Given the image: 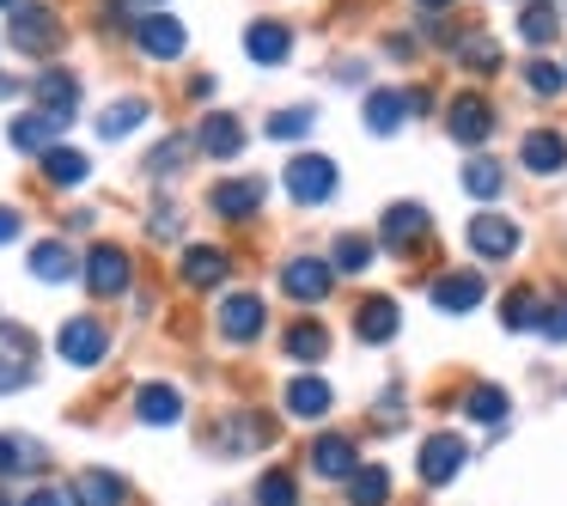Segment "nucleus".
Segmentation results:
<instances>
[{"label": "nucleus", "mask_w": 567, "mask_h": 506, "mask_svg": "<svg viewBox=\"0 0 567 506\" xmlns=\"http://www.w3.org/2000/svg\"><path fill=\"white\" fill-rule=\"evenodd\" d=\"M281 184H287V196H293L299 208H323L342 177H336V159H323V153H299V159H287Z\"/></svg>", "instance_id": "nucleus-1"}, {"label": "nucleus", "mask_w": 567, "mask_h": 506, "mask_svg": "<svg viewBox=\"0 0 567 506\" xmlns=\"http://www.w3.org/2000/svg\"><path fill=\"white\" fill-rule=\"evenodd\" d=\"M31 379H38V335H31L25 323L0 318V396L25 391Z\"/></svg>", "instance_id": "nucleus-2"}, {"label": "nucleus", "mask_w": 567, "mask_h": 506, "mask_svg": "<svg viewBox=\"0 0 567 506\" xmlns=\"http://www.w3.org/2000/svg\"><path fill=\"white\" fill-rule=\"evenodd\" d=\"M214 445H220L226 457H250V452H262V445H275V421L262 415V409H226L220 427H214Z\"/></svg>", "instance_id": "nucleus-3"}, {"label": "nucleus", "mask_w": 567, "mask_h": 506, "mask_svg": "<svg viewBox=\"0 0 567 506\" xmlns=\"http://www.w3.org/2000/svg\"><path fill=\"white\" fill-rule=\"evenodd\" d=\"M7 38H13L19 55H50L55 43H62V19H55L43 0H19V7H13V25H7Z\"/></svg>", "instance_id": "nucleus-4"}, {"label": "nucleus", "mask_w": 567, "mask_h": 506, "mask_svg": "<svg viewBox=\"0 0 567 506\" xmlns=\"http://www.w3.org/2000/svg\"><path fill=\"white\" fill-rule=\"evenodd\" d=\"M518 238H525V233H518L513 214H494L488 208V214H470V220H464V245L476 250L482 262H506L518 250Z\"/></svg>", "instance_id": "nucleus-5"}, {"label": "nucleus", "mask_w": 567, "mask_h": 506, "mask_svg": "<svg viewBox=\"0 0 567 506\" xmlns=\"http://www.w3.org/2000/svg\"><path fill=\"white\" fill-rule=\"evenodd\" d=\"M464 464H470V445L457 440V433H427V440H421V452H415L421 488H445V482H452Z\"/></svg>", "instance_id": "nucleus-6"}, {"label": "nucleus", "mask_w": 567, "mask_h": 506, "mask_svg": "<svg viewBox=\"0 0 567 506\" xmlns=\"http://www.w3.org/2000/svg\"><path fill=\"white\" fill-rule=\"evenodd\" d=\"M31 99H38V116H50L55 128H68L80 116V80L68 74V68H43V74L31 80Z\"/></svg>", "instance_id": "nucleus-7"}, {"label": "nucleus", "mask_w": 567, "mask_h": 506, "mask_svg": "<svg viewBox=\"0 0 567 506\" xmlns=\"http://www.w3.org/2000/svg\"><path fill=\"white\" fill-rule=\"evenodd\" d=\"M55 354H62L68 366H99V360L111 354V330H104L99 318H68L62 330H55Z\"/></svg>", "instance_id": "nucleus-8"}, {"label": "nucleus", "mask_w": 567, "mask_h": 506, "mask_svg": "<svg viewBox=\"0 0 567 506\" xmlns=\"http://www.w3.org/2000/svg\"><path fill=\"white\" fill-rule=\"evenodd\" d=\"M427 233H433V220H427V208H421V202H391V208H384V220H379V245L396 250V257H409V250H415Z\"/></svg>", "instance_id": "nucleus-9"}, {"label": "nucleus", "mask_w": 567, "mask_h": 506, "mask_svg": "<svg viewBox=\"0 0 567 506\" xmlns=\"http://www.w3.org/2000/svg\"><path fill=\"white\" fill-rule=\"evenodd\" d=\"M330 287H336V269L323 257H293L281 269V293L293 299V306H323V299H330Z\"/></svg>", "instance_id": "nucleus-10"}, {"label": "nucleus", "mask_w": 567, "mask_h": 506, "mask_svg": "<svg viewBox=\"0 0 567 506\" xmlns=\"http://www.w3.org/2000/svg\"><path fill=\"white\" fill-rule=\"evenodd\" d=\"M262 202H269V184H262V177H226V184L208 189V208L220 214V220H257Z\"/></svg>", "instance_id": "nucleus-11"}, {"label": "nucleus", "mask_w": 567, "mask_h": 506, "mask_svg": "<svg viewBox=\"0 0 567 506\" xmlns=\"http://www.w3.org/2000/svg\"><path fill=\"white\" fill-rule=\"evenodd\" d=\"M445 128H452L457 147H482V141L494 135V104L482 99V92H457L452 111H445Z\"/></svg>", "instance_id": "nucleus-12"}, {"label": "nucleus", "mask_w": 567, "mask_h": 506, "mask_svg": "<svg viewBox=\"0 0 567 506\" xmlns=\"http://www.w3.org/2000/svg\"><path fill=\"white\" fill-rule=\"evenodd\" d=\"M80 275H86V287L99 299H116V293H128V250H116V245H92V257L80 262Z\"/></svg>", "instance_id": "nucleus-13"}, {"label": "nucleus", "mask_w": 567, "mask_h": 506, "mask_svg": "<svg viewBox=\"0 0 567 506\" xmlns=\"http://www.w3.org/2000/svg\"><path fill=\"white\" fill-rule=\"evenodd\" d=\"M306 457H311V476H318V482H348L360 469V452H354L348 433H318Z\"/></svg>", "instance_id": "nucleus-14"}, {"label": "nucleus", "mask_w": 567, "mask_h": 506, "mask_svg": "<svg viewBox=\"0 0 567 506\" xmlns=\"http://www.w3.org/2000/svg\"><path fill=\"white\" fill-rule=\"evenodd\" d=\"M482 293H488V281H482L476 269H452V275H440V281L427 287L433 311H445V318H457V311H476Z\"/></svg>", "instance_id": "nucleus-15"}, {"label": "nucleus", "mask_w": 567, "mask_h": 506, "mask_svg": "<svg viewBox=\"0 0 567 506\" xmlns=\"http://www.w3.org/2000/svg\"><path fill=\"white\" fill-rule=\"evenodd\" d=\"M135 43L153 55V62H177V55L189 50L184 25H177L172 13H141V19H135Z\"/></svg>", "instance_id": "nucleus-16"}, {"label": "nucleus", "mask_w": 567, "mask_h": 506, "mask_svg": "<svg viewBox=\"0 0 567 506\" xmlns=\"http://www.w3.org/2000/svg\"><path fill=\"white\" fill-rule=\"evenodd\" d=\"M68 500L74 506H128V482L116 476V469H74V482H68Z\"/></svg>", "instance_id": "nucleus-17"}, {"label": "nucleus", "mask_w": 567, "mask_h": 506, "mask_svg": "<svg viewBox=\"0 0 567 506\" xmlns=\"http://www.w3.org/2000/svg\"><path fill=\"white\" fill-rule=\"evenodd\" d=\"M518 165H525L530 177H555L567 165V135L561 128H530V135L518 141Z\"/></svg>", "instance_id": "nucleus-18"}, {"label": "nucleus", "mask_w": 567, "mask_h": 506, "mask_svg": "<svg viewBox=\"0 0 567 506\" xmlns=\"http://www.w3.org/2000/svg\"><path fill=\"white\" fill-rule=\"evenodd\" d=\"M245 55L257 68H281L287 55H293V31L281 25V19H250V31H245Z\"/></svg>", "instance_id": "nucleus-19"}, {"label": "nucleus", "mask_w": 567, "mask_h": 506, "mask_svg": "<svg viewBox=\"0 0 567 506\" xmlns=\"http://www.w3.org/2000/svg\"><path fill=\"white\" fill-rule=\"evenodd\" d=\"M262 323H269V311H262L257 293H233L220 306V335H226V342H257Z\"/></svg>", "instance_id": "nucleus-20"}, {"label": "nucleus", "mask_w": 567, "mask_h": 506, "mask_svg": "<svg viewBox=\"0 0 567 506\" xmlns=\"http://www.w3.org/2000/svg\"><path fill=\"white\" fill-rule=\"evenodd\" d=\"M281 403H287V415H293V421H323V415H330V403H336V391L323 379H311V372H299V379L281 391Z\"/></svg>", "instance_id": "nucleus-21"}, {"label": "nucleus", "mask_w": 567, "mask_h": 506, "mask_svg": "<svg viewBox=\"0 0 567 506\" xmlns=\"http://www.w3.org/2000/svg\"><path fill=\"white\" fill-rule=\"evenodd\" d=\"M135 415L147 421V427H177V421H184V391H177V384H141Z\"/></svg>", "instance_id": "nucleus-22"}, {"label": "nucleus", "mask_w": 567, "mask_h": 506, "mask_svg": "<svg viewBox=\"0 0 567 506\" xmlns=\"http://www.w3.org/2000/svg\"><path fill=\"white\" fill-rule=\"evenodd\" d=\"M202 153L208 159H238L245 153V128H238V116H226V111H214V116H202Z\"/></svg>", "instance_id": "nucleus-23"}, {"label": "nucleus", "mask_w": 567, "mask_h": 506, "mask_svg": "<svg viewBox=\"0 0 567 506\" xmlns=\"http://www.w3.org/2000/svg\"><path fill=\"white\" fill-rule=\"evenodd\" d=\"M281 348H287V360H299V366H311V360H330V330H323L318 318H299V323H287Z\"/></svg>", "instance_id": "nucleus-24"}, {"label": "nucleus", "mask_w": 567, "mask_h": 506, "mask_svg": "<svg viewBox=\"0 0 567 506\" xmlns=\"http://www.w3.org/2000/svg\"><path fill=\"white\" fill-rule=\"evenodd\" d=\"M367 128L372 135H396L403 128V116H409V92H396V86H379V92H367Z\"/></svg>", "instance_id": "nucleus-25"}, {"label": "nucleus", "mask_w": 567, "mask_h": 506, "mask_svg": "<svg viewBox=\"0 0 567 506\" xmlns=\"http://www.w3.org/2000/svg\"><path fill=\"white\" fill-rule=\"evenodd\" d=\"M396 323H403V318H396V299H384V293L354 306V335H360V342H391Z\"/></svg>", "instance_id": "nucleus-26"}, {"label": "nucleus", "mask_w": 567, "mask_h": 506, "mask_svg": "<svg viewBox=\"0 0 567 506\" xmlns=\"http://www.w3.org/2000/svg\"><path fill=\"white\" fill-rule=\"evenodd\" d=\"M226 269H233V257L214 250V245H189L184 250V287H202V293H208V287L226 281Z\"/></svg>", "instance_id": "nucleus-27"}, {"label": "nucleus", "mask_w": 567, "mask_h": 506, "mask_svg": "<svg viewBox=\"0 0 567 506\" xmlns=\"http://www.w3.org/2000/svg\"><path fill=\"white\" fill-rule=\"evenodd\" d=\"M86 177H92V159H86V153H74V147H50V153H43V184L74 189V184H86Z\"/></svg>", "instance_id": "nucleus-28"}, {"label": "nucleus", "mask_w": 567, "mask_h": 506, "mask_svg": "<svg viewBox=\"0 0 567 506\" xmlns=\"http://www.w3.org/2000/svg\"><path fill=\"white\" fill-rule=\"evenodd\" d=\"M342 488H348V506H384V500H391V469H384V464H360Z\"/></svg>", "instance_id": "nucleus-29"}, {"label": "nucleus", "mask_w": 567, "mask_h": 506, "mask_svg": "<svg viewBox=\"0 0 567 506\" xmlns=\"http://www.w3.org/2000/svg\"><path fill=\"white\" fill-rule=\"evenodd\" d=\"M555 31H561V13H555L549 0H525V7H518V38H525L530 50L555 43Z\"/></svg>", "instance_id": "nucleus-30"}, {"label": "nucleus", "mask_w": 567, "mask_h": 506, "mask_svg": "<svg viewBox=\"0 0 567 506\" xmlns=\"http://www.w3.org/2000/svg\"><path fill=\"white\" fill-rule=\"evenodd\" d=\"M501 189H506V165H501V159H488V153H476V159L464 165V196L494 202Z\"/></svg>", "instance_id": "nucleus-31"}, {"label": "nucleus", "mask_w": 567, "mask_h": 506, "mask_svg": "<svg viewBox=\"0 0 567 506\" xmlns=\"http://www.w3.org/2000/svg\"><path fill=\"white\" fill-rule=\"evenodd\" d=\"M80 262H74V250L62 245V238H43V245H31V275L38 281H68Z\"/></svg>", "instance_id": "nucleus-32"}, {"label": "nucleus", "mask_w": 567, "mask_h": 506, "mask_svg": "<svg viewBox=\"0 0 567 506\" xmlns=\"http://www.w3.org/2000/svg\"><path fill=\"white\" fill-rule=\"evenodd\" d=\"M141 123H147V99H116V104H104L99 135L104 141H123V135H135Z\"/></svg>", "instance_id": "nucleus-33"}, {"label": "nucleus", "mask_w": 567, "mask_h": 506, "mask_svg": "<svg viewBox=\"0 0 567 506\" xmlns=\"http://www.w3.org/2000/svg\"><path fill=\"white\" fill-rule=\"evenodd\" d=\"M506 409H513V403H506L501 384H470V391H464V415H470V421H482V427H501Z\"/></svg>", "instance_id": "nucleus-34"}, {"label": "nucleus", "mask_w": 567, "mask_h": 506, "mask_svg": "<svg viewBox=\"0 0 567 506\" xmlns=\"http://www.w3.org/2000/svg\"><path fill=\"white\" fill-rule=\"evenodd\" d=\"M457 62H464V74H501V43L482 38V31H470V38H457Z\"/></svg>", "instance_id": "nucleus-35"}, {"label": "nucleus", "mask_w": 567, "mask_h": 506, "mask_svg": "<svg viewBox=\"0 0 567 506\" xmlns=\"http://www.w3.org/2000/svg\"><path fill=\"white\" fill-rule=\"evenodd\" d=\"M501 323L506 330H543V299L530 293V287H513V293L501 299Z\"/></svg>", "instance_id": "nucleus-36"}, {"label": "nucleus", "mask_w": 567, "mask_h": 506, "mask_svg": "<svg viewBox=\"0 0 567 506\" xmlns=\"http://www.w3.org/2000/svg\"><path fill=\"white\" fill-rule=\"evenodd\" d=\"M330 262H336L342 275H367V269H372V238H367V233H342V238L330 245Z\"/></svg>", "instance_id": "nucleus-37"}, {"label": "nucleus", "mask_w": 567, "mask_h": 506, "mask_svg": "<svg viewBox=\"0 0 567 506\" xmlns=\"http://www.w3.org/2000/svg\"><path fill=\"white\" fill-rule=\"evenodd\" d=\"M50 135H55V123L50 116H13V128H7V141H13L19 153H50Z\"/></svg>", "instance_id": "nucleus-38"}, {"label": "nucleus", "mask_w": 567, "mask_h": 506, "mask_svg": "<svg viewBox=\"0 0 567 506\" xmlns=\"http://www.w3.org/2000/svg\"><path fill=\"white\" fill-rule=\"evenodd\" d=\"M19 469H43V445L19 440V433H0V476H19Z\"/></svg>", "instance_id": "nucleus-39"}, {"label": "nucleus", "mask_w": 567, "mask_h": 506, "mask_svg": "<svg viewBox=\"0 0 567 506\" xmlns=\"http://www.w3.org/2000/svg\"><path fill=\"white\" fill-rule=\"evenodd\" d=\"M257 506H299L293 469H262V476H257Z\"/></svg>", "instance_id": "nucleus-40"}, {"label": "nucleus", "mask_w": 567, "mask_h": 506, "mask_svg": "<svg viewBox=\"0 0 567 506\" xmlns=\"http://www.w3.org/2000/svg\"><path fill=\"white\" fill-rule=\"evenodd\" d=\"M311 123H318V111L293 104V111H275L262 128H269V141H306V135H311Z\"/></svg>", "instance_id": "nucleus-41"}, {"label": "nucleus", "mask_w": 567, "mask_h": 506, "mask_svg": "<svg viewBox=\"0 0 567 506\" xmlns=\"http://www.w3.org/2000/svg\"><path fill=\"white\" fill-rule=\"evenodd\" d=\"M525 86L537 92V99H555V92H567V68L543 62V55H530L525 62Z\"/></svg>", "instance_id": "nucleus-42"}, {"label": "nucleus", "mask_w": 567, "mask_h": 506, "mask_svg": "<svg viewBox=\"0 0 567 506\" xmlns=\"http://www.w3.org/2000/svg\"><path fill=\"white\" fill-rule=\"evenodd\" d=\"M184 153H189V141H184V135L159 141V147H153V159H147V172H153V177H172V172H184Z\"/></svg>", "instance_id": "nucleus-43"}, {"label": "nucleus", "mask_w": 567, "mask_h": 506, "mask_svg": "<svg viewBox=\"0 0 567 506\" xmlns=\"http://www.w3.org/2000/svg\"><path fill=\"white\" fill-rule=\"evenodd\" d=\"M537 335H549V342H567V293H555L549 306H543V330Z\"/></svg>", "instance_id": "nucleus-44"}, {"label": "nucleus", "mask_w": 567, "mask_h": 506, "mask_svg": "<svg viewBox=\"0 0 567 506\" xmlns=\"http://www.w3.org/2000/svg\"><path fill=\"white\" fill-rule=\"evenodd\" d=\"M147 233L165 245V238H177V233H184V214H177V208H159V214H153V226H147Z\"/></svg>", "instance_id": "nucleus-45"}, {"label": "nucleus", "mask_w": 567, "mask_h": 506, "mask_svg": "<svg viewBox=\"0 0 567 506\" xmlns=\"http://www.w3.org/2000/svg\"><path fill=\"white\" fill-rule=\"evenodd\" d=\"M19 506H68V494H55V488H31Z\"/></svg>", "instance_id": "nucleus-46"}, {"label": "nucleus", "mask_w": 567, "mask_h": 506, "mask_svg": "<svg viewBox=\"0 0 567 506\" xmlns=\"http://www.w3.org/2000/svg\"><path fill=\"white\" fill-rule=\"evenodd\" d=\"M409 111L427 116V111H433V92H427V86H409Z\"/></svg>", "instance_id": "nucleus-47"}, {"label": "nucleus", "mask_w": 567, "mask_h": 506, "mask_svg": "<svg viewBox=\"0 0 567 506\" xmlns=\"http://www.w3.org/2000/svg\"><path fill=\"white\" fill-rule=\"evenodd\" d=\"M13 238H19V214L0 208V245H13Z\"/></svg>", "instance_id": "nucleus-48"}, {"label": "nucleus", "mask_w": 567, "mask_h": 506, "mask_svg": "<svg viewBox=\"0 0 567 506\" xmlns=\"http://www.w3.org/2000/svg\"><path fill=\"white\" fill-rule=\"evenodd\" d=\"M421 7H452V0H421Z\"/></svg>", "instance_id": "nucleus-49"}, {"label": "nucleus", "mask_w": 567, "mask_h": 506, "mask_svg": "<svg viewBox=\"0 0 567 506\" xmlns=\"http://www.w3.org/2000/svg\"><path fill=\"white\" fill-rule=\"evenodd\" d=\"M0 7H19V0H0Z\"/></svg>", "instance_id": "nucleus-50"}, {"label": "nucleus", "mask_w": 567, "mask_h": 506, "mask_svg": "<svg viewBox=\"0 0 567 506\" xmlns=\"http://www.w3.org/2000/svg\"><path fill=\"white\" fill-rule=\"evenodd\" d=\"M0 506H13V500H7V494H0Z\"/></svg>", "instance_id": "nucleus-51"}, {"label": "nucleus", "mask_w": 567, "mask_h": 506, "mask_svg": "<svg viewBox=\"0 0 567 506\" xmlns=\"http://www.w3.org/2000/svg\"><path fill=\"white\" fill-rule=\"evenodd\" d=\"M153 7H159V0H153Z\"/></svg>", "instance_id": "nucleus-52"}]
</instances>
